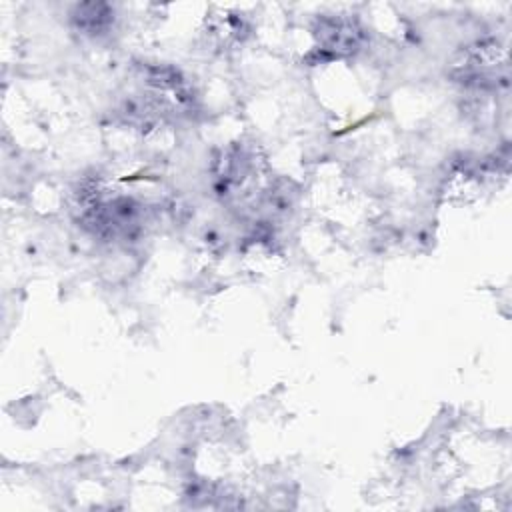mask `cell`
<instances>
[{"label": "cell", "mask_w": 512, "mask_h": 512, "mask_svg": "<svg viewBox=\"0 0 512 512\" xmlns=\"http://www.w3.org/2000/svg\"><path fill=\"white\" fill-rule=\"evenodd\" d=\"M360 26L354 20L348 18H330L324 20L318 38H320V50L334 52V54H348L358 48L362 34Z\"/></svg>", "instance_id": "6da1fadb"}]
</instances>
